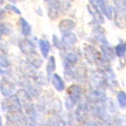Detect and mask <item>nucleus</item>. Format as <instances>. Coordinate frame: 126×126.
I'll return each instance as SVG.
<instances>
[{
    "label": "nucleus",
    "mask_w": 126,
    "mask_h": 126,
    "mask_svg": "<svg viewBox=\"0 0 126 126\" xmlns=\"http://www.w3.org/2000/svg\"><path fill=\"white\" fill-rule=\"evenodd\" d=\"M1 110L2 111L10 113H22V105L16 94H13L2 101Z\"/></svg>",
    "instance_id": "1"
},
{
    "label": "nucleus",
    "mask_w": 126,
    "mask_h": 126,
    "mask_svg": "<svg viewBox=\"0 0 126 126\" xmlns=\"http://www.w3.org/2000/svg\"><path fill=\"white\" fill-rule=\"evenodd\" d=\"M16 95L18 97L21 104L24 107L26 111L29 115L34 113L32 98L26 90L23 89H19L17 91Z\"/></svg>",
    "instance_id": "2"
},
{
    "label": "nucleus",
    "mask_w": 126,
    "mask_h": 126,
    "mask_svg": "<svg viewBox=\"0 0 126 126\" xmlns=\"http://www.w3.org/2000/svg\"><path fill=\"white\" fill-rule=\"evenodd\" d=\"M16 91V86L14 84L6 78H3L0 80V91L5 97H9L14 94Z\"/></svg>",
    "instance_id": "3"
},
{
    "label": "nucleus",
    "mask_w": 126,
    "mask_h": 126,
    "mask_svg": "<svg viewBox=\"0 0 126 126\" xmlns=\"http://www.w3.org/2000/svg\"><path fill=\"white\" fill-rule=\"evenodd\" d=\"M26 59L29 64L36 69L39 68L43 63V60L41 57L35 50L29 52L27 55Z\"/></svg>",
    "instance_id": "4"
},
{
    "label": "nucleus",
    "mask_w": 126,
    "mask_h": 126,
    "mask_svg": "<svg viewBox=\"0 0 126 126\" xmlns=\"http://www.w3.org/2000/svg\"><path fill=\"white\" fill-rule=\"evenodd\" d=\"M19 83L20 85L24 88L23 89L26 90L31 96L36 97L38 95L39 90L38 88L33 85L29 80L24 78L19 81Z\"/></svg>",
    "instance_id": "5"
},
{
    "label": "nucleus",
    "mask_w": 126,
    "mask_h": 126,
    "mask_svg": "<svg viewBox=\"0 0 126 126\" xmlns=\"http://www.w3.org/2000/svg\"><path fill=\"white\" fill-rule=\"evenodd\" d=\"M20 69L23 74L28 77L32 78L35 74L32 67L25 61H22L20 63Z\"/></svg>",
    "instance_id": "6"
},
{
    "label": "nucleus",
    "mask_w": 126,
    "mask_h": 126,
    "mask_svg": "<svg viewBox=\"0 0 126 126\" xmlns=\"http://www.w3.org/2000/svg\"><path fill=\"white\" fill-rule=\"evenodd\" d=\"M20 49L23 54L27 55L29 52L34 50V45L32 41L27 39H23L19 42Z\"/></svg>",
    "instance_id": "7"
},
{
    "label": "nucleus",
    "mask_w": 126,
    "mask_h": 126,
    "mask_svg": "<svg viewBox=\"0 0 126 126\" xmlns=\"http://www.w3.org/2000/svg\"><path fill=\"white\" fill-rule=\"evenodd\" d=\"M10 63L8 60V52L6 49L3 46H0V67L9 69Z\"/></svg>",
    "instance_id": "8"
},
{
    "label": "nucleus",
    "mask_w": 126,
    "mask_h": 126,
    "mask_svg": "<svg viewBox=\"0 0 126 126\" xmlns=\"http://www.w3.org/2000/svg\"><path fill=\"white\" fill-rule=\"evenodd\" d=\"M20 23L22 34L25 36L30 35L32 32V27L27 21L24 18H20Z\"/></svg>",
    "instance_id": "9"
},
{
    "label": "nucleus",
    "mask_w": 126,
    "mask_h": 126,
    "mask_svg": "<svg viewBox=\"0 0 126 126\" xmlns=\"http://www.w3.org/2000/svg\"><path fill=\"white\" fill-rule=\"evenodd\" d=\"M39 44L42 54L45 58L47 57L48 55L49 50V45L48 42L43 39H40Z\"/></svg>",
    "instance_id": "10"
},
{
    "label": "nucleus",
    "mask_w": 126,
    "mask_h": 126,
    "mask_svg": "<svg viewBox=\"0 0 126 126\" xmlns=\"http://www.w3.org/2000/svg\"><path fill=\"white\" fill-rule=\"evenodd\" d=\"M12 32L11 26L9 24L5 23L0 24V40L3 35H8Z\"/></svg>",
    "instance_id": "11"
},
{
    "label": "nucleus",
    "mask_w": 126,
    "mask_h": 126,
    "mask_svg": "<svg viewBox=\"0 0 126 126\" xmlns=\"http://www.w3.org/2000/svg\"><path fill=\"white\" fill-rule=\"evenodd\" d=\"M5 10L12 11L18 15L21 14V12L20 10L16 6H15L13 5L8 4V5H6V6L5 7Z\"/></svg>",
    "instance_id": "12"
},
{
    "label": "nucleus",
    "mask_w": 126,
    "mask_h": 126,
    "mask_svg": "<svg viewBox=\"0 0 126 126\" xmlns=\"http://www.w3.org/2000/svg\"><path fill=\"white\" fill-rule=\"evenodd\" d=\"M54 68H55L54 59L52 57H50L48 63V66H47V74L48 76L50 75L51 72L54 70Z\"/></svg>",
    "instance_id": "13"
},
{
    "label": "nucleus",
    "mask_w": 126,
    "mask_h": 126,
    "mask_svg": "<svg viewBox=\"0 0 126 126\" xmlns=\"http://www.w3.org/2000/svg\"><path fill=\"white\" fill-rule=\"evenodd\" d=\"M10 73V70L9 69H4L0 67V75H8Z\"/></svg>",
    "instance_id": "14"
},
{
    "label": "nucleus",
    "mask_w": 126,
    "mask_h": 126,
    "mask_svg": "<svg viewBox=\"0 0 126 126\" xmlns=\"http://www.w3.org/2000/svg\"><path fill=\"white\" fill-rule=\"evenodd\" d=\"M6 13V10L4 9H0V20L2 19Z\"/></svg>",
    "instance_id": "15"
},
{
    "label": "nucleus",
    "mask_w": 126,
    "mask_h": 126,
    "mask_svg": "<svg viewBox=\"0 0 126 126\" xmlns=\"http://www.w3.org/2000/svg\"><path fill=\"white\" fill-rule=\"evenodd\" d=\"M36 13L37 15H42V12H41V10L40 9V8H38L37 10H36Z\"/></svg>",
    "instance_id": "16"
},
{
    "label": "nucleus",
    "mask_w": 126,
    "mask_h": 126,
    "mask_svg": "<svg viewBox=\"0 0 126 126\" xmlns=\"http://www.w3.org/2000/svg\"><path fill=\"white\" fill-rule=\"evenodd\" d=\"M0 126H2V117L0 115Z\"/></svg>",
    "instance_id": "17"
},
{
    "label": "nucleus",
    "mask_w": 126,
    "mask_h": 126,
    "mask_svg": "<svg viewBox=\"0 0 126 126\" xmlns=\"http://www.w3.org/2000/svg\"><path fill=\"white\" fill-rule=\"evenodd\" d=\"M4 1H2V0H0V6L2 5L4 3Z\"/></svg>",
    "instance_id": "18"
}]
</instances>
